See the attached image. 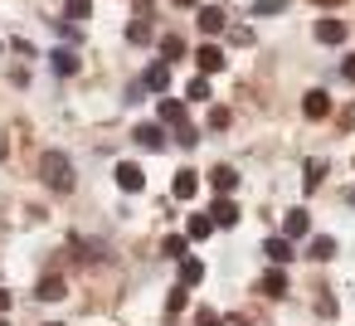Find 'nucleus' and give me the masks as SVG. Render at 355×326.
Segmentation results:
<instances>
[{
    "label": "nucleus",
    "instance_id": "obj_25",
    "mask_svg": "<svg viewBox=\"0 0 355 326\" xmlns=\"http://www.w3.org/2000/svg\"><path fill=\"white\" fill-rule=\"evenodd\" d=\"M185 98H190V103H200V98H209V78H190V88H185Z\"/></svg>",
    "mask_w": 355,
    "mask_h": 326
},
{
    "label": "nucleus",
    "instance_id": "obj_34",
    "mask_svg": "<svg viewBox=\"0 0 355 326\" xmlns=\"http://www.w3.org/2000/svg\"><path fill=\"white\" fill-rule=\"evenodd\" d=\"M345 205H355V190H345Z\"/></svg>",
    "mask_w": 355,
    "mask_h": 326
},
{
    "label": "nucleus",
    "instance_id": "obj_5",
    "mask_svg": "<svg viewBox=\"0 0 355 326\" xmlns=\"http://www.w3.org/2000/svg\"><path fill=\"white\" fill-rule=\"evenodd\" d=\"M195 64H200V74H219L229 59H224V49H219V44H200V49H195Z\"/></svg>",
    "mask_w": 355,
    "mask_h": 326
},
{
    "label": "nucleus",
    "instance_id": "obj_26",
    "mask_svg": "<svg viewBox=\"0 0 355 326\" xmlns=\"http://www.w3.org/2000/svg\"><path fill=\"white\" fill-rule=\"evenodd\" d=\"M180 311H185V282H180V287L171 292V302H166V316H180Z\"/></svg>",
    "mask_w": 355,
    "mask_h": 326
},
{
    "label": "nucleus",
    "instance_id": "obj_17",
    "mask_svg": "<svg viewBox=\"0 0 355 326\" xmlns=\"http://www.w3.org/2000/svg\"><path fill=\"white\" fill-rule=\"evenodd\" d=\"M258 292H268V297H282V292H287V277H282V268H272V273H263V282H258Z\"/></svg>",
    "mask_w": 355,
    "mask_h": 326
},
{
    "label": "nucleus",
    "instance_id": "obj_6",
    "mask_svg": "<svg viewBox=\"0 0 355 326\" xmlns=\"http://www.w3.org/2000/svg\"><path fill=\"white\" fill-rule=\"evenodd\" d=\"M316 40L321 44H345V20H336V15L316 20Z\"/></svg>",
    "mask_w": 355,
    "mask_h": 326
},
{
    "label": "nucleus",
    "instance_id": "obj_36",
    "mask_svg": "<svg viewBox=\"0 0 355 326\" xmlns=\"http://www.w3.org/2000/svg\"><path fill=\"white\" fill-rule=\"evenodd\" d=\"M316 6H340V0H316Z\"/></svg>",
    "mask_w": 355,
    "mask_h": 326
},
{
    "label": "nucleus",
    "instance_id": "obj_29",
    "mask_svg": "<svg viewBox=\"0 0 355 326\" xmlns=\"http://www.w3.org/2000/svg\"><path fill=\"white\" fill-rule=\"evenodd\" d=\"M229 44H253V30H248V25H234V30H229Z\"/></svg>",
    "mask_w": 355,
    "mask_h": 326
},
{
    "label": "nucleus",
    "instance_id": "obj_19",
    "mask_svg": "<svg viewBox=\"0 0 355 326\" xmlns=\"http://www.w3.org/2000/svg\"><path fill=\"white\" fill-rule=\"evenodd\" d=\"M209 229H214V219H209V214H190V224H185V239H209Z\"/></svg>",
    "mask_w": 355,
    "mask_h": 326
},
{
    "label": "nucleus",
    "instance_id": "obj_3",
    "mask_svg": "<svg viewBox=\"0 0 355 326\" xmlns=\"http://www.w3.org/2000/svg\"><path fill=\"white\" fill-rule=\"evenodd\" d=\"M132 137H137L141 151H166V132H161V122H141Z\"/></svg>",
    "mask_w": 355,
    "mask_h": 326
},
{
    "label": "nucleus",
    "instance_id": "obj_24",
    "mask_svg": "<svg viewBox=\"0 0 355 326\" xmlns=\"http://www.w3.org/2000/svg\"><path fill=\"white\" fill-rule=\"evenodd\" d=\"M287 0H253V15H282Z\"/></svg>",
    "mask_w": 355,
    "mask_h": 326
},
{
    "label": "nucleus",
    "instance_id": "obj_31",
    "mask_svg": "<svg viewBox=\"0 0 355 326\" xmlns=\"http://www.w3.org/2000/svg\"><path fill=\"white\" fill-rule=\"evenodd\" d=\"M340 78H345V83H355V59H345V64H340Z\"/></svg>",
    "mask_w": 355,
    "mask_h": 326
},
{
    "label": "nucleus",
    "instance_id": "obj_28",
    "mask_svg": "<svg viewBox=\"0 0 355 326\" xmlns=\"http://www.w3.org/2000/svg\"><path fill=\"white\" fill-rule=\"evenodd\" d=\"M229 127V108H209V132H224Z\"/></svg>",
    "mask_w": 355,
    "mask_h": 326
},
{
    "label": "nucleus",
    "instance_id": "obj_27",
    "mask_svg": "<svg viewBox=\"0 0 355 326\" xmlns=\"http://www.w3.org/2000/svg\"><path fill=\"white\" fill-rule=\"evenodd\" d=\"M93 15V0H69V20H88Z\"/></svg>",
    "mask_w": 355,
    "mask_h": 326
},
{
    "label": "nucleus",
    "instance_id": "obj_23",
    "mask_svg": "<svg viewBox=\"0 0 355 326\" xmlns=\"http://www.w3.org/2000/svg\"><path fill=\"white\" fill-rule=\"evenodd\" d=\"M321 175H326V161H306V175H302V185H306V190H316V185H321Z\"/></svg>",
    "mask_w": 355,
    "mask_h": 326
},
{
    "label": "nucleus",
    "instance_id": "obj_11",
    "mask_svg": "<svg viewBox=\"0 0 355 326\" xmlns=\"http://www.w3.org/2000/svg\"><path fill=\"white\" fill-rule=\"evenodd\" d=\"M306 229H311V214H306V209H292V214H287V224H282V234H287V239H306Z\"/></svg>",
    "mask_w": 355,
    "mask_h": 326
},
{
    "label": "nucleus",
    "instance_id": "obj_37",
    "mask_svg": "<svg viewBox=\"0 0 355 326\" xmlns=\"http://www.w3.org/2000/svg\"><path fill=\"white\" fill-rule=\"evenodd\" d=\"M6 151H10V146H6V137H0V156H6Z\"/></svg>",
    "mask_w": 355,
    "mask_h": 326
},
{
    "label": "nucleus",
    "instance_id": "obj_14",
    "mask_svg": "<svg viewBox=\"0 0 355 326\" xmlns=\"http://www.w3.org/2000/svg\"><path fill=\"white\" fill-rule=\"evenodd\" d=\"M171 190H175V200H195V190H200V175H195V171H180Z\"/></svg>",
    "mask_w": 355,
    "mask_h": 326
},
{
    "label": "nucleus",
    "instance_id": "obj_21",
    "mask_svg": "<svg viewBox=\"0 0 355 326\" xmlns=\"http://www.w3.org/2000/svg\"><path fill=\"white\" fill-rule=\"evenodd\" d=\"M200 277H205V263H200V258H185V263H180V282H185V287H195Z\"/></svg>",
    "mask_w": 355,
    "mask_h": 326
},
{
    "label": "nucleus",
    "instance_id": "obj_16",
    "mask_svg": "<svg viewBox=\"0 0 355 326\" xmlns=\"http://www.w3.org/2000/svg\"><path fill=\"white\" fill-rule=\"evenodd\" d=\"M306 258H316V263L336 258V239H326V234H321V239H311V243H306Z\"/></svg>",
    "mask_w": 355,
    "mask_h": 326
},
{
    "label": "nucleus",
    "instance_id": "obj_4",
    "mask_svg": "<svg viewBox=\"0 0 355 326\" xmlns=\"http://www.w3.org/2000/svg\"><path fill=\"white\" fill-rule=\"evenodd\" d=\"M209 219H214V229H234V224H239V205H234L229 195H219V200L209 205Z\"/></svg>",
    "mask_w": 355,
    "mask_h": 326
},
{
    "label": "nucleus",
    "instance_id": "obj_35",
    "mask_svg": "<svg viewBox=\"0 0 355 326\" xmlns=\"http://www.w3.org/2000/svg\"><path fill=\"white\" fill-rule=\"evenodd\" d=\"M175 6H200V0H175Z\"/></svg>",
    "mask_w": 355,
    "mask_h": 326
},
{
    "label": "nucleus",
    "instance_id": "obj_8",
    "mask_svg": "<svg viewBox=\"0 0 355 326\" xmlns=\"http://www.w3.org/2000/svg\"><path fill=\"white\" fill-rule=\"evenodd\" d=\"M302 112H306V117L316 122V117H326V112H331V98H326L321 88H311V93L302 98Z\"/></svg>",
    "mask_w": 355,
    "mask_h": 326
},
{
    "label": "nucleus",
    "instance_id": "obj_7",
    "mask_svg": "<svg viewBox=\"0 0 355 326\" xmlns=\"http://www.w3.org/2000/svg\"><path fill=\"white\" fill-rule=\"evenodd\" d=\"M117 185H122L127 195H137V190L146 185V175H141V166H132V161H122V166H117Z\"/></svg>",
    "mask_w": 355,
    "mask_h": 326
},
{
    "label": "nucleus",
    "instance_id": "obj_2",
    "mask_svg": "<svg viewBox=\"0 0 355 326\" xmlns=\"http://www.w3.org/2000/svg\"><path fill=\"white\" fill-rule=\"evenodd\" d=\"M161 122L175 127V141H180V146H195V141H200L195 127H190V117H185V103H180V98H161Z\"/></svg>",
    "mask_w": 355,
    "mask_h": 326
},
{
    "label": "nucleus",
    "instance_id": "obj_18",
    "mask_svg": "<svg viewBox=\"0 0 355 326\" xmlns=\"http://www.w3.org/2000/svg\"><path fill=\"white\" fill-rule=\"evenodd\" d=\"M64 292H69V287H64V277H54V273H49V277L40 282V292H35V297H40V302H59Z\"/></svg>",
    "mask_w": 355,
    "mask_h": 326
},
{
    "label": "nucleus",
    "instance_id": "obj_13",
    "mask_svg": "<svg viewBox=\"0 0 355 326\" xmlns=\"http://www.w3.org/2000/svg\"><path fill=\"white\" fill-rule=\"evenodd\" d=\"M166 83H171V69H166V59H161V64H151V69H146V78H141V88H151V93H161Z\"/></svg>",
    "mask_w": 355,
    "mask_h": 326
},
{
    "label": "nucleus",
    "instance_id": "obj_20",
    "mask_svg": "<svg viewBox=\"0 0 355 326\" xmlns=\"http://www.w3.org/2000/svg\"><path fill=\"white\" fill-rule=\"evenodd\" d=\"M161 59H166V64H171V59H185V40H180V35H166V40H161Z\"/></svg>",
    "mask_w": 355,
    "mask_h": 326
},
{
    "label": "nucleus",
    "instance_id": "obj_32",
    "mask_svg": "<svg viewBox=\"0 0 355 326\" xmlns=\"http://www.w3.org/2000/svg\"><path fill=\"white\" fill-rule=\"evenodd\" d=\"M0 311H10V292L6 287H0Z\"/></svg>",
    "mask_w": 355,
    "mask_h": 326
},
{
    "label": "nucleus",
    "instance_id": "obj_22",
    "mask_svg": "<svg viewBox=\"0 0 355 326\" xmlns=\"http://www.w3.org/2000/svg\"><path fill=\"white\" fill-rule=\"evenodd\" d=\"M54 69H59V74H78V54H73V49H59V54H54Z\"/></svg>",
    "mask_w": 355,
    "mask_h": 326
},
{
    "label": "nucleus",
    "instance_id": "obj_1",
    "mask_svg": "<svg viewBox=\"0 0 355 326\" xmlns=\"http://www.w3.org/2000/svg\"><path fill=\"white\" fill-rule=\"evenodd\" d=\"M40 175H44V185L59 190V195L73 190V161H69L64 151H44V156H40Z\"/></svg>",
    "mask_w": 355,
    "mask_h": 326
},
{
    "label": "nucleus",
    "instance_id": "obj_10",
    "mask_svg": "<svg viewBox=\"0 0 355 326\" xmlns=\"http://www.w3.org/2000/svg\"><path fill=\"white\" fill-rule=\"evenodd\" d=\"M209 185H214L219 195H229V190L239 185V171H234V166H214V171H209Z\"/></svg>",
    "mask_w": 355,
    "mask_h": 326
},
{
    "label": "nucleus",
    "instance_id": "obj_33",
    "mask_svg": "<svg viewBox=\"0 0 355 326\" xmlns=\"http://www.w3.org/2000/svg\"><path fill=\"white\" fill-rule=\"evenodd\" d=\"M132 6H137V10H146V6H151V0H132Z\"/></svg>",
    "mask_w": 355,
    "mask_h": 326
},
{
    "label": "nucleus",
    "instance_id": "obj_39",
    "mask_svg": "<svg viewBox=\"0 0 355 326\" xmlns=\"http://www.w3.org/2000/svg\"><path fill=\"white\" fill-rule=\"evenodd\" d=\"M54 326H59V321H54Z\"/></svg>",
    "mask_w": 355,
    "mask_h": 326
},
{
    "label": "nucleus",
    "instance_id": "obj_38",
    "mask_svg": "<svg viewBox=\"0 0 355 326\" xmlns=\"http://www.w3.org/2000/svg\"><path fill=\"white\" fill-rule=\"evenodd\" d=\"M0 326H10V321H0Z\"/></svg>",
    "mask_w": 355,
    "mask_h": 326
},
{
    "label": "nucleus",
    "instance_id": "obj_30",
    "mask_svg": "<svg viewBox=\"0 0 355 326\" xmlns=\"http://www.w3.org/2000/svg\"><path fill=\"white\" fill-rule=\"evenodd\" d=\"M195 326H224V321H219V311H209V307H205V311L195 316Z\"/></svg>",
    "mask_w": 355,
    "mask_h": 326
},
{
    "label": "nucleus",
    "instance_id": "obj_12",
    "mask_svg": "<svg viewBox=\"0 0 355 326\" xmlns=\"http://www.w3.org/2000/svg\"><path fill=\"white\" fill-rule=\"evenodd\" d=\"M151 35H156V25H151L146 15H137V20L127 25V40H132V44H151Z\"/></svg>",
    "mask_w": 355,
    "mask_h": 326
},
{
    "label": "nucleus",
    "instance_id": "obj_15",
    "mask_svg": "<svg viewBox=\"0 0 355 326\" xmlns=\"http://www.w3.org/2000/svg\"><path fill=\"white\" fill-rule=\"evenodd\" d=\"M263 253H268L277 268H282V263H292V243H287V239H268V243H263Z\"/></svg>",
    "mask_w": 355,
    "mask_h": 326
},
{
    "label": "nucleus",
    "instance_id": "obj_9",
    "mask_svg": "<svg viewBox=\"0 0 355 326\" xmlns=\"http://www.w3.org/2000/svg\"><path fill=\"white\" fill-rule=\"evenodd\" d=\"M224 25H229V20H224L219 6H205V10H200V30H205V35H224Z\"/></svg>",
    "mask_w": 355,
    "mask_h": 326
}]
</instances>
